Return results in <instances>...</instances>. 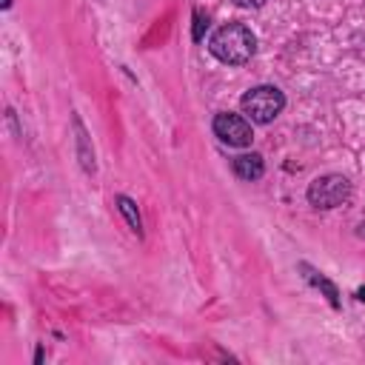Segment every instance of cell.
<instances>
[{"label": "cell", "mask_w": 365, "mask_h": 365, "mask_svg": "<svg viewBox=\"0 0 365 365\" xmlns=\"http://www.w3.org/2000/svg\"><path fill=\"white\" fill-rule=\"evenodd\" d=\"M208 51L225 66H242V63H248L254 57L257 37L245 23H225L211 34Z\"/></svg>", "instance_id": "cell-1"}, {"label": "cell", "mask_w": 365, "mask_h": 365, "mask_svg": "<svg viewBox=\"0 0 365 365\" xmlns=\"http://www.w3.org/2000/svg\"><path fill=\"white\" fill-rule=\"evenodd\" d=\"M240 108H242V114H245L251 123L265 125V123L277 120L279 111L285 108V94H282L277 86H257V88H251V91L242 94Z\"/></svg>", "instance_id": "cell-2"}, {"label": "cell", "mask_w": 365, "mask_h": 365, "mask_svg": "<svg viewBox=\"0 0 365 365\" xmlns=\"http://www.w3.org/2000/svg\"><path fill=\"white\" fill-rule=\"evenodd\" d=\"M348 200H351V182L342 174H322V177L311 180V185H308V202L314 208L328 211V208L345 205Z\"/></svg>", "instance_id": "cell-3"}, {"label": "cell", "mask_w": 365, "mask_h": 365, "mask_svg": "<svg viewBox=\"0 0 365 365\" xmlns=\"http://www.w3.org/2000/svg\"><path fill=\"white\" fill-rule=\"evenodd\" d=\"M214 134H217L225 145H234V148H245V145H251V140H254L251 120L242 117V114H231V111H220V114L214 117Z\"/></svg>", "instance_id": "cell-4"}, {"label": "cell", "mask_w": 365, "mask_h": 365, "mask_svg": "<svg viewBox=\"0 0 365 365\" xmlns=\"http://www.w3.org/2000/svg\"><path fill=\"white\" fill-rule=\"evenodd\" d=\"M297 268L302 271V277H305L317 291H322V297L331 302V308H339V291H336V285H334L325 274H319V271H317V268H311L308 262H299Z\"/></svg>", "instance_id": "cell-5"}, {"label": "cell", "mask_w": 365, "mask_h": 365, "mask_svg": "<svg viewBox=\"0 0 365 365\" xmlns=\"http://www.w3.org/2000/svg\"><path fill=\"white\" fill-rule=\"evenodd\" d=\"M74 134H77V137H74V140H77V160H80V165H83L86 174H94V171H97L94 148H91V143H88V134H86L80 117H74Z\"/></svg>", "instance_id": "cell-6"}, {"label": "cell", "mask_w": 365, "mask_h": 365, "mask_svg": "<svg viewBox=\"0 0 365 365\" xmlns=\"http://www.w3.org/2000/svg\"><path fill=\"white\" fill-rule=\"evenodd\" d=\"M234 174L240 177V180H259L262 174H265V163H262V157L257 154V151H251V154H240L237 160H234Z\"/></svg>", "instance_id": "cell-7"}, {"label": "cell", "mask_w": 365, "mask_h": 365, "mask_svg": "<svg viewBox=\"0 0 365 365\" xmlns=\"http://www.w3.org/2000/svg\"><path fill=\"white\" fill-rule=\"evenodd\" d=\"M114 202H117V211L125 217V222H128V228L137 234V237H143V220H140V211H137V202L131 200V197H125V194H117L114 197Z\"/></svg>", "instance_id": "cell-8"}, {"label": "cell", "mask_w": 365, "mask_h": 365, "mask_svg": "<svg viewBox=\"0 0 365 365\" xmlns=\"http://www.w3.org/2000/svg\"><path fill=\"white\" fill-rule=\"evenodd\" d=\"M205 29H208V14L202 9H194V31H191V37L200 43L205 37Z\"/></svg>", "instance_id": "cell-9"}, {"label": "cell", "mask_w": 365, "mask_h": 365, "mask_svg": "<svg viewBox=\"0 0 365 365\" xmlns=\"http://www.w3.org/2000/svg\"><path fill=\"white\" fill-rule=\"evenodd\" d=\"M237 6H242V9H259L265 0H234Z\"/></svg>", "instance_id": "cell-10"}, {"label": "cell", "mask_w": 365, "mask_h": 365, "mask_svg": "<svg viewBox=\"0 0 365 365\" xmlns=\"http://www.w3.org/2000/svg\"><path fill=\"white\" fill-rule=\"evenodd\" d=\"M43 356H46V351H43V348H37V354H34V362L40 365V362H43Z\"/></svg>", "instance_id": "cell-11"}, {"label": "cell", "mask_w": 365, "mask_h": 365, "mask_svg": "<svg viewBox=\"0 0 365 365\" xmlns=\"http://www.w3.org/2000/svg\"><path fill=\"white\" fill-rule=\"evenodd\" d=\"M356 299H359V302H365V285H362V288H356Z\"/></svg>", "instance_id": "cell-12"}, {"label": "cell", "mask_w": 365, "mask_h": 365, "mask_svg": "<svg viewBox=\"0 0 365 365\" xmlns=\"http://www.w3.org/2000/svg\"><path fill=\"white\" fill-rule=\"evenodd\" d=\"M11 3L14 0H0V9H11Z\"/></svg>", "instance_id": "cell-13"}]
</instances>
